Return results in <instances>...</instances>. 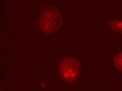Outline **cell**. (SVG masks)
<instances>
[{
  "label": "cell",
  "mask_w": 122,
  "mask_h": 91,
  "mask_svg": "<svg viewBox=\"0 0 122 91\" xmlns=\"http://www.w3.org/2000/svg\"><path fill=\"white\" fill-rule=\"evenodd\" d=\"M108 26L112 30L122 34V20H113L108 23Z\"/></svg>",
  "instance_id": "6da1fadb"
},
{
  "label": "cell",
  "mask_w": 122,
  "mask_h": 91,
  "mask_svg": "<svg viewBox=\"0 0 122 91\" xmlns=\"http://www.w3.org/2000/svg\"><path fill=\"white\" fill-rule=\"evenodd\" d=\"M114 62L116 68L118 70L122 71V52L116 55Z\"/></svg>",
  "instance_id": "7a4b0ae2"
}]
</instances>
